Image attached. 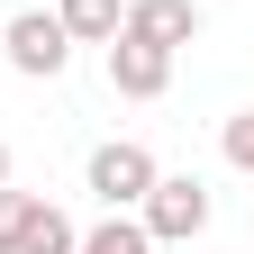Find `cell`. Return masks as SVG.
I'll use <instances>...</instances> for the list:
<instances>
[{"label":"cell","instance_id":"1","mask_svg":"<svg viewBox=\"0 0 254 254\" xmlns=\"http://www.w3.org/2000/svg\"><path fill=\"white\" fill-rule=\"evenodd\" d=\"M136 227H145L154 245L209 236V182H200V173H154V190L136 200Z\"/></svg>","mask_w":254,"mask_h":254},{"label":"cell","instance_id":"2","mask_svg":"<svg viewBox=\"0 0 254 254\" xmlns=\"http://www.w3.org/2000/svg\"><path fill=\"white\" fill-rule=\"evenodd\" d=\"M154 145H136V136H109V145H91V164H82V190L100 209H136L145 190H154Z\"/></svg>","mask_w":254,"mask_h":254},{"label":"cell","instance_id":"3","mask_svg":"<svg viewBox=\"0 0 254 254\" xmlns=\"http://www.w3.org/2000/svg\"><path fill=\"white\" fill-rule=\"evenodd\" d=\"M0 55H9V73H27V82H64L73 37H64V18H55V9H18L9 27H0Z\"/></svg>","mask_w":254,"mask_h":254},{"label":"cell","instance_id":"4","mask_svg":"<svg viewBox=\"0 0 254 254\" xmlns=\"http://www.w3.org/2000/svg\"><path fill=\"white\" fill-rule=\"evenodd\" d=\"M100 73H109L118 100H164V91H173V46H145V37L118 27V37L100 46Z\"/></svg>","mask_w":254,"mask_h":254},{"label":"cell","instance_id":"5","mask_svg":"<svg viewBox=\"0 0 254 254\" xmlns=\"http://www.w3.org/2000/svg\"><path fill=\"white\" fill-rule=\"evenodd\" d=\"M127 37H145V46H190V37H200V27H209V9H200V0H127Z\"/></svg>","mask_w":254,"mask_h":254},{"label":"cell","instance_id":"6","mask_svg":"<svg viewBox=\"0 0 254 254\" xmlns=\"http://www.w3.org/2000/svg\"><path fill=\"white\" fill-rule=\"evenodd\" d=\"M55 18H64V37H73V46H109L118 18H127V0H55Z\"/></svg>","mask_w":254,"mask_h":254},{"label":"cell","instance_id":"7","mask_svg":"<svg viewBox=\"0 0 254 254\" xmlns=\"http://www.w3.org/2000/svg\"><path fill=\"white\" fill-rule=\"evenodd\" d=\"M73 254H154V236L136 227V209H109L100 227H82V245Z\"/></svg>","mask_w":254,"mask_h":254},{"label":"cell","instance_id":"8","mask_svg":"<svg viewBox=\"0 0 254 254\" xmlns=\"http://www.w3.org/2000/svg\"><path fill=\"white\" fill-rule=\"evenodd\" d=\"M82 245V227L64 218L55 200H37V218H27V236H18V254H73Z\"/></svg>","mask_w":254,"mask_h":254},{"label":"cell","instance_id":"9","mask_svg":"<svg viewBox=\"0 0 254 254\" xmlns=\"http://www.w3.org/2000/svg\"><path fill=\"white\" fill-rule=\"evenodd\" d=\"M37 200H46V190L0 182V254H18V236H27V218H37Z\"/></svg>","mask_w":254,"mask_h":254},{"label":"cell","instance_id":"10","mask_svg":"<svg viewBox=\"0 0 254 254\" xmlns=\"http://www.w3.org/2000/svg\"><path fill=\"white\" fill-rule=\"evenodd\" d=\"M218 154H227V164H236V173L254 182V109H236L227 127H218Z\"/></svg>","mask_w":254,"mask_h":254},{"label":"cell","instance_id":"11","mask_svg":"<svg viewBox=\"0 0 254 254\" xmlns=\"http://www.w3.org/2000/svg\"><path fill=\"white\" fill-rule=\"evenodd\" d=\"M0 182H9V136H0Z\"/></svg>","mask_w":254,"mask_h":254}]
</instances>
